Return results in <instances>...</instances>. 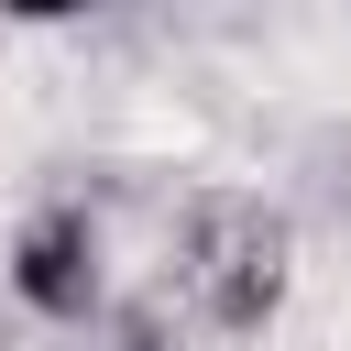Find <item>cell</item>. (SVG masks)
<instances>
[{
  "label": "cell",
  "instance_id": "cell-1",
  "mask_svg": "<svg viewBox=\"0 0 351 351\" xmlns=\"http://www.w3.org/2000/svg\"><path fill=\"white\" fill-rule=\"evenodd\" d=\"M165 296L208 340H263L296 296V219L252 186H197L165 230Z\"/></svg>",
  "mask_w": 351,
  "mask_h": 351
},
{
  "label": "cell",
  "instance_id": "cell-2",
  "mask_svg": "<svg viewBox=\"0 0 351 351\" xmlns=\"http://www.w3.org/2000/svg\"><path fill=\"white\" fill-rule=\"evenodd\" d=\"M11 296H22V318H44V329H88V318L110 307V241H99V208H77V197L33 208V219L11 230Z\"/></svg>",
  "mask_w": 351,
  "mask_h": 351
}]
</instances>
